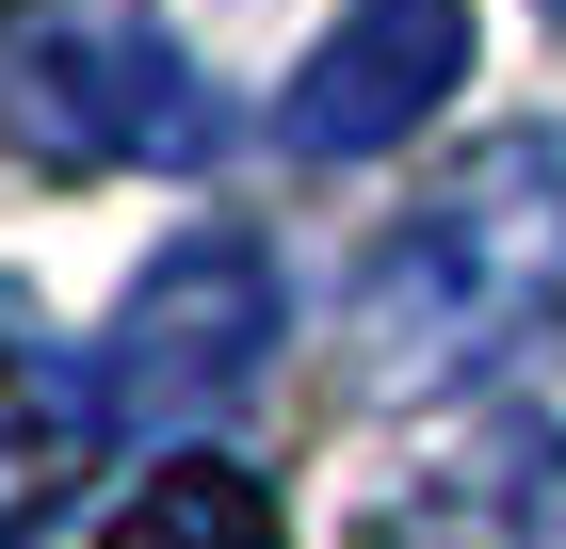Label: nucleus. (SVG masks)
I'll use <instances>...</instances> for the list:
<instances>
[{
  "label": "nucleus",
  "instance_id": "obj_1",
  "mask_svg": "<svg viewBox=\"0 0 566 549\" xmlns=\"http://www.w3.org/2000/svg\"><path fill=\"white\" fill-rule=\"evenodd\" d=\"M566 307V129H502L356 275V388H453Z\"/></svg>",
  "mask_w": 566,
  "mask_h": 549
},
{
  "label": "nucleus",
  "instance_id": "obj_2",
  "mask_svg": "<svg viewBox=\"0 0 566 549\" xmlns=\"http://www.w3.org/2000/svg\"><path fill=\"white\" fill-rule=\"evenodd\" d=\"M211 82L163 33V0H0V146L33 178L211 162Z\"/></svg>",
  "mask_w": 566,
  "mask_h": 549
},
{
  "label": "nucleus",
  "instance_id": "obj_3",
  "mask_svg": "<svg viewBox=\"0 0 566 549\" xmlns=\"http://www.w3.org/2000/svg\"><path fill=\"white\" fill-rule=\"evenodd\" d=\"M275 356V258L260 226H178L130 275V307L97 324V388H114V436H195L211 404H243Z\"/></svg>",
  "mask_w": 566,
  "mask_h": 549
},
{
  "label": "nucleus",
  "instance_id": "obj_4",
  "mask_svg": "<svg viewBox=\"0 0 566 549\" xmlns=\"http://www.w3.org/2000/svg\"><path fill=\"white\" fill-rule=\"evenodd\" d=\"M453 82H470V0H340L275 97V146L292 162H389L405 129H437Z\"/></svg>",
  "mask_w": 566,
  "mask_h": 549
},
{
  "label": "nucleus",
  "instance_id": "obj_5",
  "mask_svg": "<svg viewBox=\"0 0 566 549\" xmlns=\"http://www.w3.org/2000/svg\"><path fill=\"white\" fill-rule=\"evenodd\" d=\"M97 436H114V388H97L82 356L33 324V307L0 292V549H33L49 517L82 502Z\"/></svg>",
  "mask_w": 566,
  "mask_h": 549
},
{
  "label": "nucleus",
  "instance_id": "obj_6",
  "mask_svg": "<svg viewBox=\"0 0 566 549\" xmlns=\"http://www.w3.org/2000/svg\"><path fill=\"white\" fill-rule=\"evenodd\" d=\"M97 549H292V517H275L260 468H227V453H163L130 502L97 517Z\"/></svg>",
  "mask_w": 566,
  "mask_h": 549
},
{
  "label": "nucleus",
  "instance_id": "obj_7",
  "mask_svg": "<svg viewBox=\"0 0 566 549\" xmlns=\"http://www.w3.org/2000/svg\"><path fill=\"white\" fill-rule=\"evenodd\" d=\"M518 502H566V339L502 388V421H485V517L518 534Z\"/></svg>",
  "mask_w": 566,
  "mask_h": 549
},
{
  "label": "nucleus",
  "instance_id": "obj_8",
  "mask_svg": "<svg viewBox=\"0 0 566 549\" xmlns=\"http://www.w3.org/2000/svg\"><path fill=\"white\" fill-rule=\"evenodd\" d=\"M551 17H566V0H551Z\"/></svg>",
  "mask_w": 566,
  "mask_h": 549
}]
</instances>
